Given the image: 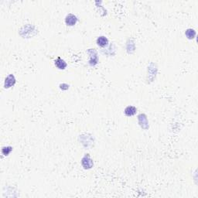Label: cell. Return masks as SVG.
Listing matches in <instances>:
<instances>
[{
  "instance_id": "6da1fadb",
  "label": "cell",
  "mask_w": 198,
  "mask_h": 198,
  "mask_svg": "<svg viewBox=\"0 0 198 198\" xmlns=\"http://www.w3.org/2000/svg\"><path fill=\"white\" fill-rule=\"evenodd\" d=\"M81 164L84 169H91L93 167L94 163H93L92 159H91L89 154H86L83 157L82 160H81Z\"/></svg>"
},
{
  "instance_id": "7a4b0ae2",
  "label": "cell",
  "mask_w": 198,
  "mask_h": 198,
  "mask_svg": "<svg viewBox=\"0 0 198 198\" xmlns=\"http://www.w3.org/2000/svg\"><path fill=\"white\" fill-rule=\"evenodd\" d=\"M139 123L141 126V127L144 129H147L149 128V125H148V120L146 115L144 114H141L139 115Z\"/></svg>"
},
{
  "instance_id": "3957f363",
  "label": "cell",
  "mask_w": 198,
  "mask_h": 198,
  "mask_svg": "<svg viewBox=\"0 0 198 198\" xmlns=\"http://www.w3.org/2000/svg\"><path fill=\"white\" fill-rule=\"evenodd\" d=\"M77 22V18L76 16L73 15V14H68L66 16V19H65V23L69 26H75Z\"/></svg>"
},
{
  "instance_id": "277c9868",
  "label": "cell",
  "mask_w": 198,
  "mask_h": 198,
  "mask_svg": "<svg viewBox=\"0 0 198 198\" xmlns=\"http://www.w3.org/2000/svg\"><path fill=\"white\" fill-rule=\"evenodd\" d=\"M15 83H16V78H15L14 75H9L5 80L4 86L6 88H9L12 86H13Z\"/></svg>"
},
{
  "instance_id": "5b68a950",
  "label": "cell",
  "mask_w": 198,
  "mask_h": 198,
  "mask_svg": "<svg viewBox=\"0 0 198 198\" xmlns=\"http://www.w3.org/2000/svg\"><path fill=\"white\" fill-rule=\"evenodd\" d=\"M55 66L60 70H64L67 67V63L64 61L63 59H61V57H57V60H55Z\"/></svg>"
},
{
  "instance_id": "8992f818",
  "label": "cell",
  "mask_w": 198,
  "mask_h": 198,
  "mask_svg": "<svg viewBox=\"0 0 198 198\" xmlns=\"http://www.w3.org/2000/svg\"><path fill=\"white\" fill-rule=\"evenodd\" d=\"M136 112H137V108L134 106H128L125 109V114L126 116H129V117L135 115Z\"/></svg>"
},
{
  "instance_id": "52a82bcc",
  "label": "cell",
  "mask_w": 198,
  "mask_h": 198,
  "mask_svg": "<svg viewBox=\"0 0 198 198\" xmlns=\"http://www.w3.org/2000/svg\"><path fill=\"white\" fill-rule=\"evenodd\" d=\"M108 39L105 37H99L97 39V44H98L99 47H104L105 46L108 45Z\"/></svg>"
},
{
  "instance_id": "ba28073f",
  "label": "cell",
  "mask_w": 198,
  "mask_h": 198,
  "mask_svg": "<svg viewBox=\"0 0 198 198\" xmlns=\"http://www.w3.org/2000/svg\"><path fill=\"white\" fill-rule=\"evenodd\" d=\"M185 35H186V37L188 38V39H192L196 37V32H195L194 30H193V29H188V30H186V32H185Z\"/></svg>"
},
{
  "instance_id": "9c48e42d",
  "label": "cell",
  "mask_w": 198,
  "mask_h": 198,
  "mask_svg": "<svg viewBox=\"0 0 198 198\" xmlns=\"http://www.w3.org/2000/svg\"><path fill=\"white\" fill-rule=\"evenodd\" d=\"M12 150V148L10 147V146H7V147H4L3 149H2V153L4 154L5 156H7L9 155L10 153H11V151Z\"/></svg>"
}]
</instances>
